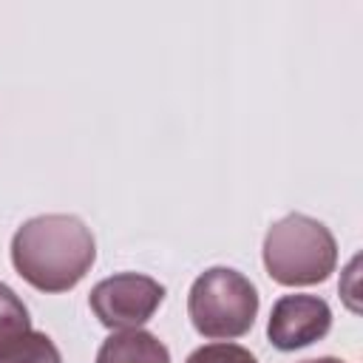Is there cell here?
Instances as JSON below:
<instances>
[{
    "mask_svg": "<svg viewBox=\"0 0 363 363\" xmlns=\"http://www.w3.org/2000/svg\"><path fill=\"white\" fill-rule=\"evenodd\" d=\"M96 261V241L82 218L48 213L28 218L11 238V264L40 292L74 289Z\"/></svg>",
    "mask_w": 363,
    "mask_h": 363,
    "instance_id": "1",
    "label": "cell"
},
{
    "mask_svg": "<svg viewBox=\"0 0 363 363\" xmlns=\"http://www.w3.org/2000/svg\"><path fill=\"white\" fill-rule=\"evenodd\" d=\"M337 264V244L329 227L303 213H289L267 230L264 267L281 286L323 284Z\"/></svg>",
    "mask_w": 363,
    "mask_h": 363,
    "instance_id": "2",
    "label": "cell"
},
{
    "mask_svg": "<svg viewBox=\"0 0 363 363\" xmlns=\"http://www.w3.org/2000/svg\"><path fill=\"white\" fill-rule=\"evenodd\" d=\"M187 315L196 332L204 337L213 340L241 337L255 323L258 289L238 269L210 267L190 286Z\"/></svg>",
    "mask_w": 363,
    "mask_h": 363,
    "instance_id": "3",
    "label": "cell"
},
{
    "mask_svg": "<svg viewBox=\"0 0 363 363\" xmlns=\"http://www.w3.org/2000/svg\"><path fill=\"white\" fill-rule=\"evenodd\" d=\"M164 301V286L142 272H119L99 281L91 295V312L108 329H139L153 318L159 303Z\"/></svg>",
    "mask_w": 363,
    "mask_h": 363,
    "instance_id": "4",
    "label": "cell"
},
{
    "mask_svg": "<svg viewBox=\"0 0 363 363\" xmlns=\"http://www.w3.org/2000/svg\"><path fill=\"white\" fill-rule=\"evenodd\" d=\"M332 329V309L318 295H281L272 303L267 337L281 352L303 349Z\"/></svg>",
    "mask_w": 363,
    "mask_h": 363,
    "instance_id": "5",
    "label": "cell"
},
{
    "mask_svg": "<svg viewBox=\"0 0 363 363\" xmlns=\"http://www.w3.org/2000/svg\"><path fill=\"white\" fill-rule=\"evenodd\" d=\"M96 363H170V352L145 329H122L102 340Z\"/></svg>",
    "mask_w": 363,
    "mask_h": 363,
    "instance_id": "6",
    "label": "cell"
},
{
    "mask_svg": "<svg viewBox=\"0 0 363 363\" xmlns=\"http://www.w3.org/2000/svg\"><path fill=\"white\" fill-rule=\"evenodd\" d=\"M0 363H62V354L45 332L31 329L0 352Z\"/></svg>",
    "mask_w": 363,
    "mask_h": 363,
    "instance_id": "7",
    "label": "cell"
},
{
    "mask_svg": "<svg viewBox=\"0 0 363 363\" xmlns=\"http://www.w3.org/2000/svg\"><path fill=\"white\" fill-rule=\"evenodd\" d=\"M26 332H31V318L26 303L11 286L0 284V352Z\"/></svg>",
    "mask_w": 363,
    "mask_h": 363,
    "instance_id": "8",
    "label": "cell"
},
{
    "mask_svg": "<svg viewBox=\"0 0 363 363\" xmlns=\"http://www.w3.org/2000/svg\"><path fill=\"white\" fill-rule=\"evenodd\" d=\"M184 363H258L255 354L238 343H207L199 346Z\"/></svg>",
    "mask_w": 363,
    "mask_h": 363,
    "instance_id": "9",
    "label": "cell"
},
{
    "mask_svg": "<svg viewBox=\"0 0 363 363\" xmlns=\"http://www.w3.org/2000/svg\"><path fill=\"white\" fill-rule=\"evenodd\" d=\"M303 363H346L340 357H315V360H303Z\"/></svg>",
    "mask_w": 363,
    "mask_h": 363,
    "instance_id": "10",
    "label": "cell"
}]
</instances>
